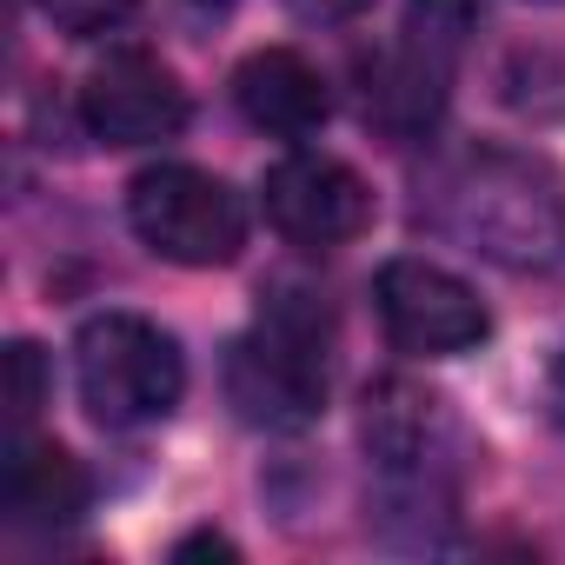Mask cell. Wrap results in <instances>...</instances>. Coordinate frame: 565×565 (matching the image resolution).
<instances>
[{
    "mask_svg": "<svg viewBox=\"0 0 565 565\" xmlns=\"http://www.w3.org/2000/svg\"><path fill=\"white\" fill-rule=\"evenodd\" d=\"M426 206L439 233L505 273H545L565 259V186L545 160L505 147L459 153L452 167H439Z\"/></svg>",
    "mask_w": 565,
    "mask_h": 565,
    "instance_id": "1",
    "label": "cell"
},
{
    "mask_svg": "<svg viewBox=\"0 0 565 565\" xmlns=\"http://www.w3.org/2000/svg\"><path fill=\"white\" fill-rule=\"evenodd\" d=\"M74 393L107 433L160 426L186 393V353L147 313H94L74 333Z\"/></svg>",
    "mask_w": 565,
    "mask_h": 565,
    "instance_id": "2",
    "label": "cell"
},
{
    "mask_svg": "<svg viewBox=\"0 0 565 565\" xmlns=\"http://www.w3.org/2000/svg\"><path fill=\"white\" fill-rule=\"evenodd\" d=\"M226 399L266 433L313 426L327 413V320L300 307L259 313V327L226 347Z\"/></svg>",
    "mask_w": 565,
    "mask_h": 565,
    "instance_id": "3",
    "label": "cell"
},
{
    "mask_svg": "<svg viewBox=\"0 0 565 565\" xmlns=\"http://www.w3.org/2000/svg\"><path fill=\"white\" fill-rule=\"evenodd\" d=\"M127 226L140 233L147 253L173 259V266H233L246 246V206L239 193L186 160H160L147 173H134L127 186Z\"/></svg>",
    "mask_w": 565,
    "mask_h": 565,
    "instance_id": "4",
    "label": "cell"
},
{
    "mask_svg": "<svg viewBox=\"0 0 565 565\" xmlns=\"http://www.w3.org/2000/svg\"><path fill=\"white\" fill-rule=\"evenodd\" d=\"M373 313H380L386 340L413 360H452L492 333V320L466 279L433 259H413V253H399L373 273Z\"/></svg>",
    "mask_w": 565,
    "mask_h": 565,
    "instance_id": "5",
    "label": "cell"
},
{
    "mask_svg": "<svg viewBox=\"0 0 565 565\" xmlns=\"http://www.w3.org/2000/svg\"><path fill=\"white\" fill-rule=\"evenodd\" d=\"M259 206H266V226L279 239L313 246V253L347 246V239H360L373 226V186L347 160L313 153V147H300V153H287V160L266 167Z\"/></svg>",
    "mask_w": 565,
    "mask_h": 565,
    "instance_id": "6",
    "label": "cell"
},
{
    "mask_svg": "<svg viewBox=\"0 0 565 565\" xmlns=\"http://www.w3.org/2000/svg\"><path fill=\"white\" fill-rule=\"evenodd\" d=\"M81 120L100 147H153L186 127V87L167 61L120 47L81 87Z\"/></svg>",
    "mask_w": 565,
    "mask_h": 565,
    "instance_id": "7",
    "label": "cell"
},
{
    "mask_svg": "<svg viewBox=\"0 0 565 565\" xmlns=\"http://www.w3.org/2000/svg\"><path fill=\"white\" fill-rule=\"evenodd\" d=\"M233 107L273 140H313L333 114L320 67L294 47H259L233 67Z\"/></svg>",
    "mask_w": 565,
    "mask_h": 565,
    "instance_id": "8",
    "label": "cell"
},
{
    "mask_svg": "<svg viewBox=\"0 0 565 565\" xmlns=\"http://www.w3.org/2000/svg\"><path fill=\"white\" fill-rule=\"evenodd\" d=\"M0 499L21 525H67L87 512V472L54 439H14L0 466Z\"/></svg>",
    "mask_w": 565,
    "mask_h": 565,
    "instance_id": "9",
    "label": "cell"
},
{
    "mask_svg": "<svg viewBox=\"0 0 565 565\" xmlns=\"http://www.w3.org/2000/svg\"><path fill=\"white\" fill-rule=\"evenodd\" d=\"M439 419H446V413H439L433 393H419V386H406V380H380V386L366 393L360 433H366V452H373L386 472H413V466L433 459Z\"/></svg>",
    "mask_w": 565,
    "mask_h": 565,
    "instance_id": "10",
    "label": "cell"
},
{
    "mask_svg": "<svg viewBox=\"0 0 565 565\" xmlns=\"http://www.w3.org/2000/svg\"><path fill=\"white\" fill-rule=\"evenodd\" d=\"M439 100H446V61L426 47H406V54H386L366 67V120H380L399 140L433 127Z\"/></svg>",
    "mask_w": 565,
    "mask_h": 565,
    "instance_id": "11",
    "label": "cell"
},
{
    "mask_svg": "<svg viewBox=\"0 0 565 565\" xmlns=\"http://www.w3.org/2000/svg\"><path fill=\"white\" fill-rule=\"evenodd\" d=\"M466 28H472V0H413V14H406L413 47H426L439 61H452V47L466 41Z\"/></svg>",
    "mask_w": 565,
    "mask_h": 565,
    "instance_id": "12",
    "label": "cell"
},
{
    "mask_svg": "<svg viewBox=\"0 0 565 565\" xmlns=\"http://www.w3.org/2000/svg\"><path fill=\"white\" fill-rule=\"evenodd\" d=\"M47 399V373H41V347L14 340L8 347V406H14V426H28Z\"/></svg>",
    "mask_w": 565,
    "mask_h": 565,
    "instance_id": "13",
    "label": "cell"
},
{
    "mask_svg": "<svg viewBox=\"0 0 565 565\" xmlns=\"http://www.w3.org/2000/svg\"><path fill=\"white\" fill-rule=\"evenodd\" d=\"M41 14L61 28V34H107L134 14V0H41Z\"/></svg>",
    "mask_w": 565,
    "mask_h": 565,
    "instance_id": "14",
    "label": "cell"
},
{
    "mask_svg": "<svg viewBox=\"0 0 565 565\" xmlns=\"http://www.w3.org/2000/svg\"><path fill=\"white\" fill-rule=\"evenodd\" d=\"M300 8V21H320V28H347V21H360L373 0H294Z\"/></svg>",
    "mask_w": 565,
    "mask_h": 565,
    "instance_id": "15",
    "label": "cell"
},
{
    "mask_svg": "<svg viewBox=\"0 0 565 565\" xmlns=\"http://www.w3.org/2000/svg\"><path fill=\"white\" fill-rule=\"evenodd\" d=\"M173 552H180V558H200V552H213V558H233V539H220V532H193V539H180Z\"/></svg>",
    "mask_w": 565,
    "mask_h": 565,
    "instance_id": "16",
    "label": "cell"
},
{
    "mask_svg": "<svg viewBox=\"0 0 565 565\" xmlns=\"http://www.w3.org/2000/svg\"><path fill=\"white\" fill-rule=\"evenodd\" d=\"M552 406H558V419H565V353L552 360Z\"/></svg>",
    "mask_w": 565,
    "mask_h": 565,
    "instance_id": "17",
    "label": "cell"
},
{
    "mask_svg": "<svg viewBox=\"0 0 565 565\" xmlns=\"http://www.w3.org/2000/svg\"><path fill=\"white\" fill-rule=\"evenodd\" d=\"M200 8H233V0H200Z\"/></svg>",
    "mask_w": 565,
    "mask_h": 565,
    "instance_id": "18",
    "label": "cell"
}]
</instances>
